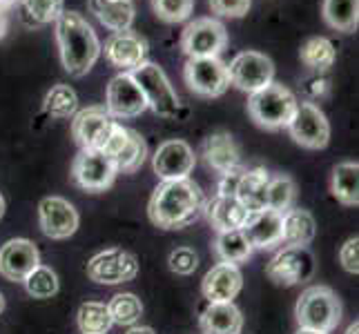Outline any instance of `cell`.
Segmentation results:
<instances>
[{"label":"cell","instance_id":"ab89813d","mask_svg":"<svg viewBox=\"0 0 359 334\" xmlns=\"http://www.w3.org/2000/svg\"><path fill=\"white\" fill-rule=\"evenodd\" d=\"M210 9L217 16L226 18H241L250 9V0H210Z\"/></svg>","mask_w":359,"mask_h":334},{"label":"cell","instance_id":"4fadbf2b","mask_svg":"<svg viewBox=\"0 0 359 334\" xmlns=\"http://www.w3.org/2000/svg\"><path fill=\"white\" fill-rule=\"evenodd\" d=\"M136 274H139L136 256L126 250H118V247H109V250L94 254L88 263V277L94 283H101V286L128 283Z\"/></svg>","mask_w":359,"mask_h":334},{"label":"cell","instance_id":"7a4b0ae2","mask_svg":"<svg viewBox=\"0 0 359 334\" xmlns=\"http://www.w3.org/2000/svg\"><path fill=\"white\" fill-rule=\"evenodd\" d=\"M56 43L60 60L69 76H85L101 56V43L96 39L92 25L79 11H63L56 20Z\"/></svg>","mask_w":359,"mask_h":334},{"label":"cell","instance_id":"6da1fadb","mask_svg":"<svg viewBox=\"0 0 359 334\" xmlns=\"http://www.w3.org/2000/svg\"><path fill=\"white\" fill-rule=\"evenodd\" d=\"M205 196L192 179L163 181L150 199V221L161 230H183L203 214Z\"/></svg>","mask_w":359,"mask_h":334},{"label":"cell","instance_id":"44dd1931","mask_svg":"<svg viewBox=\"0 0 359 334\" xmlns=\"http://www.w3.org/2000/svg\"><path fill=\"white\" fill-rule=\"evenodd\" d=\"M201 156L205 160V165L210 169H215L217 174H224V172L241 165L239 147L228 132L210 134L201 145Z\"/></svg>","mask_w":359,"mask_h":334},{"label":"cell","instance_id":"30bf717a","mask_svg":"<svg viewBox=\"0 0 359 334\" xmlns=\"http://www.w3.org/2000/svg\"><path fill=\"white\" fill-rule=\"evenodd\" d=\"M226 67H228L230 85L248 94L264 90L275 78V63L266 54L259 52H241Z\"/></svg>","mask_w":359,"mask_h":334},{"label":"cell","instance_id":"83f0119b","mask_svg":"<svg viewBox=\"0 0 359 334\" xmlns=\"http://www.w3.org/2000/svg\"><path fill=\"white\" fill-rule=\"evenodd\" d=\"M321 14L328 27L353 34L359 25V0H324Z\"/></svg>","mask_w":359,"mask_h":334},{"label":"cell","instance_id":"484cf974","mask_svg":"<svg viewBox=\"0 0 359 334\" xmlns=\"http://www.w3.org/2000/svg\"><path fill=\"white\" fill-rule=\"evenodd\" d=\"M317 223L308 209H288L281 221V243L290 247H308L315 239Z\"/></svg>","mask_w":359,"mask_h":334},{"label":"cell","instance_id":"bcb514c9","mask_svg":"<svg viewBox=\"0 0 359 334\" xmlns=\"http://www.w3.org/2000/svg\"><path fill=\"white\" fill-rule=\"evenodd\" d=\"M16 3H18V0H0V11H5V14H7V9H11Z\"/></svg>","mask_w":359,"mask_h":334},{"label":"cell","instance_id":"60d3db41","mask_svg":"<svg viewBox=\"0 0 359 334\" xmlns=\"http://www.w3.org/2000/svg\"><path fill=\"white\" fill-rule=\"evenodd\" d=\"M339 261H341L344 270L351 272V274H357V272H359V239L357 237H351L341 245Z\"/></svg>","mask_w":359,"mask_h":334},{"label":"cell","instance_id":"d590c367","mask_svg":"<svg viewBox=\"0 0 359 334\" xmlns=\"http://www.w3.org/2000/svg\"><path fill=\"white\" fill-rule=\"evenodd\" d=\"M297 199V188L290 176H275L268 183V207L279 214H286L292 209V203Z\"/></svg>","mask_w":359,"mask_h":334},{"label":"cell","instance_id":"ee69618b","mask_svg":"<svg viewBox=\"0 0 359 334\" xmlns=\"http://www.w3.org/2000/svg\"><path fill=\"white\" fill-rule=\"evenodd\" d=\"M7 29H9V20H7V14L5 11H0V41L7 36Z\"/></svg>","mask_w":359,"mask_h":334},{"label":"cell","instance_id":"8fae6325","mask_svg":"<svg viewBox=\"0 0 359 334\" xmlns=\"http://www.w3.org/2000/svg\"><path fill=\"white\" fill-rule=\"evenodd\" d=\"M183 78L188 83L190 92L205 96V98H217L226 94L230 88V76L228 67L219 56L212 58H190L185 63Z\"/></svg>","mask_w":359,"mask_h":334},{"label":"cell","instance_id":"7402d4cb","mask_svg":"<svg viewBox=\"0 0 359 334\" xmlns=\"http://www.w3.org/2000/svg\"><path fill=\"white\" fill-rule=\"evenodd\" d=\"M203 212L217 232H232L241 230L243 223L248 221V209L237 201V196H215L212 201L205 203Z\"/></svg>","mask_w":359,"mask_h":334},{"label":"cell","instance_id":"1f68e13d","mask_svg":"<svg viewBox=\"0 0 359 334\" xmlns=\"http://www.w3.org/2000/svg\"><path fill=\"white\" fill-rule=\"evenodd\" d=\"M43 109H45L47 116L58 118V120L74 118V114L79 111V96L69 88V85L58 83L45 94Z\"/></svg>","mask_w":359,"mask_h":334},{"label":"cell","instance_id":"3957f363","mask_svg":"<svg viewBox=\"0 0 359 334\" xmlns=\"http://www.w3.org/2000/svg\"><path fill=\"white\" fill-rule=\"evenodd\" d=\"M294 319L299 328L330 334L341 321L339 296L326 286L306 288L294 305Z\"/></svg>","mask_w":359,"mask_h":334},{"label":"cell","instance_id":"9c48e42d","mask_svg":"<svg viewBox=\"0 0 359 334\" xmlns=\"http://www.w3.org/2000/svg\"><path fill=\"white\" fill-rule=\"evenodd\" d=\"M228 45V32L217 18H194L181 36V49L190 58L219 56Z\"/></svg>","mask_w":359,"mask_h":334},{"label":"cell","instance_id":"4dcf8cb0","mask_svg":"<svg viewBox=\"0 0 359 334\" xmlns=\"http://www.w3.org/2000/svg\"><path fill=\"white\" fill-rule=\"evenodd\" d=\"M215 252L221 258V263L239 265L250 258L252 247L241 230H232V232H219V237L215 241Z\"/></svg>","mask_w":359,"mask_h":334},{"label":"cell","instance_id":"b9f144b4","mask_svg":"<svg viewBox=\"0 0 359 334\" xmlns=\"http://www.w3.org/2000/svg\"><path fill=\"white\" fill-rule=\"evenodd\" d=\"M304 94L308 98L306 103H317V101H321V98H326L330 94V81L326 76H319V74H317L315 78H308L304 83Z\"/></svg>","mask_w":359,"mask_h":334},{"label":"cell","instance_id":"f1b7e54d","mask_svg":"<svg viewBox=\"0 0 359 334\" xmlns=\"http://www.w3.org/2000/svg\"><path fill=\"white\" fill-rule=\"evenodd\" d=\"M20 18L27 27H43L56 22L65 11V0H18Z\"/></svg>","mask_w":359,"mask_h":334},{"label":"cell","instance_id":"7bdbcfd3","mask_svg":"<svg viewBox=\"0 0 359 334\" xmlns=\"http://www.w3.org/2000/svg\"><path fill=\"white\" fill-rule=\"evenodd\" d=\"M243 172H245V167L239 165V167H234V169L224 172V174H219L221 179H219V185H217V194L219 196H234V194H237V185L241 181Z\"/></svg>","mask_w":359,"mask_h":334},{"label":"cell","instance_id":"d6986e66","mask_svg":"<svg viewBox=\"0 0 359 334\" xmlns=\"http://www.w3.org/2000/svg\"><path fill=\"white\" fill-rule=\"evenodd\" d=\"M281 221L283 214L266 207L248 214L241 232L252 250H272V247L281 245Z\"/></svg>","mask_w":359,"mask_h":334},{"label":"cell","instance_id":"2e32d148","mask_svg":"<svg viewBox=\"0 0 359 334\" xmlns=\"http://www.w3.org/2000/svg\"><path fill=\"white\" fill-rule=\"evenodd\" d=\"M194 163H196V156L192 152V147L179 139L161 143L154 158H152L154 174L161 181L188 179L190 172L194 169Z\"/></svg>","mask_w":359,"mask_h":334},{"label":"cell","instance_id":"4316f807","mask_svg":"<svg viewBox=\"0 0 359 334\" xmlns=\"http://www.w3.org/2000/svg\"><path fill=\"white\" fill-rule=\"evenodd\" d=\"M330 192L332 196L344 205H357L359 203V165L357 163H339L332 169L330 179Z\"/></svg>","mask_w":359,"mask_h":334},{"label":"cell","instance_id":"8992f818","mask_svg":"<svg viewBox=\"0 0 359 334\" xmlns=\"http://www.w3.org/2000/svg\"><path fill=\"white\" fill-rule=\"evenodd\" d=\"M118 174L114 158L103 150H81L72 163V181L85 192H105Z\"/></svg>","mask_w":359,"mask_h":334},{"label":"cell","instance_id":"e575fe53","mask_svg":"<svg viewBox=\"0 0 359 334\" xmlns=\"http://www.w3.org/2000/svg\"><path fill=\"white\" fill-rule=\"evenodd\" d=\"M107 312L112 316V323L118 326H134L143 314V303L132 292H121L112 296V301L107 303Z\"/></svg>","mask_w":359,"mask_h":334},{"label":"cell","instance_id":"7c38bea8","mask_svg":"<svg viewBox=\"0 0 359 334\" xmlns=\"http://www.w3.org/2000/svg\"><path fill=\"white\" fill-rule=\"evenodd\" d=\"M288 132L297 145L306 150H324L330 141V123L315 103H299L288 123Z\"/></svg>","mask_w":359,"mask_h":334},{"label":"cell","instance_id":"52a82bcc","mask_svg":"<svg viewBox=\"0 0 359 334\" xmlns=\"http://www.w3.org/2000/svg\"><path fill=\"white\" fill-rule=\"evenodd\" d=\"M315 274V256L308 247L286 245L270 258L266 265V277L281 288H292L308 281Z\"/></svg>","mask_w":359,"mask_h":334},{"label":"cell","instance_id":"ba28073f","mask_svg":"<svg viewBox=\"0 0 359 334\" xmlns=\"http://www.w3.org/2000/svg\"><path fill=\"white\" fill-rule=\"evenodd\" d=\"M116 123L103 105H92L74 114L72 136L81 150H105Z\"/></svg>","mask_w":359,"mask_h":334},{"label":"cell","instance_id":"5bb4252c","mask_svg":"<svg viewBox=\"0 0 359 334\" xmlns=\"http://www.w3.org/2000/svg\"><path fill=\"white\" fill-rule=\"evenodd\" d=\"M39 223L47 239L63 241L79 230V212L63 196H47L39 205Z\"/></svg>","mask_w":359,"mask_h":334},{"label":"cell","instance_id":"8d00e7d4","mask_svg":"<svg viewBox=\"0 0 359 334\" xmlns=\"http://www.w3.org/2000/svg\"><path fill=\"white\" fill-rule=\"evenodd\" d=\"M22 283L27 294L34 296V299H52L58 292V277H56V272L47 265H39Z\"/></svg>","mask_w":359,"mask_h":334},{"label":"cell","instance_id":"f35d334b","mask_svg":"<svg viewBox=\"0 0 359 334\" xmlns=\"http://www.w3.org/2000/svg\"><path fill=\"white\" fill-rule=\"evenodd\" d=\"M168 265L175 274L188 277L199 267V254H196L192 247H177V250H172V254L168 258Z\"/></svg>","mask_w":359,"mask_h":334},{"label":"cell","instance_id":"ffe728a7","mask_svg":"<svg viewBox=\"0 0 359 334\" xmlns=\"http://www.w3.org/2000/svg\"><path fill=\"white\" fill-rule=\"evenodd\" d=\"M243 277L237 265L219 263L201 281V292L208 303H232V299L241 292Z\"/></svg>","mask_w":359,"mask_h":334},{"label":"cell","instance_id":"7dc6e473","mask_svg":"<svg viewBox=\"0 0 359 334\" xmlns=\"http://www.w3.org/2000/svg\"><path fill=\"white\" fill-rule=\"evenodd\" d=\"M357 332H359V323L355 321V323H351V326H348V330H346L344 334H357Z\"/></svg>","mask_w":359,"mask_h":334},{"label":"cell","instance_id":"5b68a950","mask_svg":"<svg viewBox=\"0 0 359 334\" xmlns=\"http://www.w3.org/2000/svg\"><path fill=\"white\" fill-rule=\"evenodd\" d=\"M132 78L145 96V103L161 118H177L181 111L179 96L170 85L165 71L156 63H145L132 71Z\"/></svg>","mask_w":359,"mask_h":334},{"label":"cell","instance_id":"74e56055","mask_svg":"<svg viewBox=\"0 0 359 334\" xmlns=\"http://www.w3.org/2000/svg\"><path fill=\"white\" fill-rule=\"evenodd\" d=\"M152 9L163 22H183L190 18L194 0H152Z\"/></svg>","mask_w":359,"mask_h":334},{"label":"cell","instance_id":"d6a6232c","mask_svg":"<svg viewBox=\"0 0 359 334\" xmlns=\"http://www.w3.org/2000/svg\"><path fill=\"white\" fill-rule=\"evenodd\" d=\"M147 158V143L145 139L134 130H128V141L126 145L121 147V150L114 154V163H116V169L118 174H134L136 169H139Z\"/></svg>","mask_w":359,"mask_h":334},{"label":"cell","instance_id":"ac0fdd59","mask_svg":"<svg viewBox=\"0 0 359 334\" xmlns=\"http://www.w3.org/2000/svg\"><path fill=\"white\" fill-rule=\"evenodd\" d=\"M105 56L123 74H132L136 67L145 63L147 43L132 29L114 32L105 43Z\"/></svg>","mask_w":359,"mask_h":334},{"label":"cell","instance_id":"cb8c5ba5","mask_svg":"<svg viewBox=\"0 0 359 334\" xmlns=\"http://www.w3.org/2000/svg\"><path fill=\"white\" fill-rule=\"evenodd\" d=\"M199 326L203 334H241L243 316L234 303H210L201 312Z\"/></svg>","mask_w":359,"mask_h":334},{"label":"cell","instance_id":"c3c4849f","mask_svg":"<svg viewBox=\"0 0 359 334\" xmlns=\"http://www.w3.org/2000/svg\"><path fill=\"white\" fill-rule=\"evenodd\" d=\"M297 334H324V332H315V330H306V328H299Z\"/></svg>","mask_w":359,"mask_h":334},{"label":"cell","instance_id":"f546056e","mask_svg":"<svg viewBox=\"0 0 359 334\" xmlns=\"http://www.w3.org/2000/svg\"><path fill=\"white\" fill-rule=\"evenodd\" d=\"M299 56H302V63L311 71L324 74L335 63L337 52H335V45L328 39H324V36H313V39H308L304 43Z\"/></svg>","mask_w":359,"mask_h":334},{"label":"cell","instance_id":"277c9868","mask_svg":"<svg viewBox=\"0 0 359 334\" xmlns=\"http://www.w3.org/2000/svg\"><path fill=\"white\" fill-rule=\"evenodd\" d=\"M297 98L286 85L275 83L266 85L264 90L250 94L248 98V114L264 130H281L288 127V123L294 116Z\"/></svg>","mask_w":359,"mask_h":334},{"label":"cell","instance_id":"603a6c76","mask_svg":"<svg viewBox=\"0 0 359 334\" xmlns=\"http://www.w3.org/2000/svg\"><path fill=\"white\" fill-rule=\"evenodd\" d=\"M268 183H270V172L266 167L245 169L234 196H237V201L248 212H259V209L268 207Z\"/></svg>","mask_w":359,"mask_h":334},{"label":"cell","instance_id":"d4e9b609","mask_svg":"<svg viewBox=\"0 0 359 334\" xmlns=\"http://www.w3.org/2000/svg\"><path fill=\"white\" fill-rule=\"evenodd\" d=\"M88 7L98 18V22L105 25L112 32L132 29L134 22V3L132 0H88Z\"/></svg>","mask_w":359,"mask_h":334},{"label":"cell","instance_id":"681fc988","mask_svg":"<svg viewBox=\"0 0 359 334\" xmlns=\"http://www.w3.org/2000/svg\"><path fill=\"white\" fill-rule=\"evenodd\" d=\"M5 214V199H3V194H0V218H3Z\"/></svg>","mask_w":359,"mask_h":334},{"label":"cell","instance_id":"836d02e7","mask_svg":"<svg viewBox=\"0 0 359 334\" xmlns=\"http://www.w3.org/2000/svg\"><path fill=\"white\" fill-rule=\"evenodd\" d=\"M76 323L81 334H107L109 328L114 326L112 316L107 312V305L98 301H88L79 307Z\"/></svg>","mask_w":359,"mask_h":334},{"label":"cell","instance_id":"9a60e30c","mask_svg":"<svg viewBox=\"0 0 359 334\" xmlns=\"http://www.w3.org/2000/svg\"><path fill=\"white\" fill-rule=\"evenodd\" d=\"M105 109L112 118H134L147 109L145 96L132 78V74H118L109 81Z\"/></svg>","mask_w":359,"mask_h":334},{"label":"cell","instance_id":"f6af8a7d","mask_svg":"<svg viewBox=\"0 0 359 334\" xmlns=\"http://www.w3.org/2000/svg\"><path fill=\"white\" fill-rule=\"evenodd\" d=\"M126 334H156L152 328H145V326H132Z\"/></svg>","mask_w":359,"mask_h":334},{"label":"cell","instance_id":"f907efd6","mask_svg":"<svg viewBox=\"0 0 359 334\" xmlns=\"http://www.w3.org/2000/svg\"><path fill=\"white\" fill-rule=\"evenodd\" d=\"M5 310V296H3V292H0V312Z\"/></svg>","mask_w":359,"mask_h":334},{"label":"cell","instance_id":"e0dca14e","mask_svg":"<svg viewBox=\"0 0 359 334\" xmlns=\"http://www.w3.org/2000/svg\"><path fill=\"white\" fill-rule=\"evenodd\" d=\"M39 265V247L27 239H11L0 247V274L7 281L22 283Z\"/></svg>","mask_w":359,"mask_h":334}]
</instances>
